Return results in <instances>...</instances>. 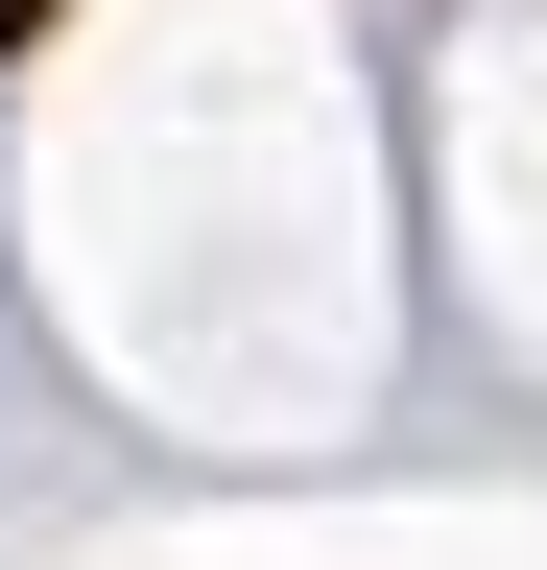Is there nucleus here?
<instances>
[{"instance_id":"1","label":"nucleus","mask_w":547,"mask_h":570,"mask_svg":"<svg viewBox=\"0 0 547 570\" xmlns=\"http://www.w3.org/2000/svg\"><path fill=\"white\" fill-rule=\"evenodd\" d=\"M0 48H48V0H0Z\"/></svg>"}]
</instances>
